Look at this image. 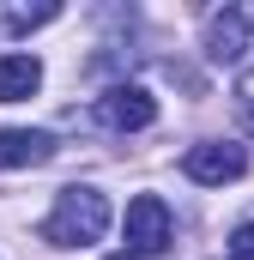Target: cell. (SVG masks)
Segmentation results:
<instances>
[{"mask_svg":"<svg viewBox=\"0 0 254 260\" xmlns=\"http://www.w3.org/2000/svg\"><path fill=\"white\" fill-rule=\"evenodd\" d=\"M103 230H109V200L97 194V188H61L49 224H43V242H55V248H85V242H97Z\"/></svg>","mask_w":254,"mask_h":260,"instance_id":"cell-1","label":"cell"},{"mask_svg":"<svg viewBox=\"0 0 254 260\" xmlns=\"http://www.w3.org/2000/svg\"><path fill=\"white\" fill-rule=\"evenodd\" d=\"M242 170H248V151L230 145V139H200V145H188V157H182V176L200 182V188H224Z\"/></svg>","mask_w":254,"mask_h":260,"instance_id":"cell-2","label":"cell"},{"mask_svg":"<svg viewBox=\"0 0 254 260\" xmlns=\"http://www.w3.org/2000/svg\"><path fill=\"white\" fill-rule=\"evenodd\" d=\"M170 236H176V224H170V206L157 194H139L127 200V254H164L170 248Z\"/></svg>","mask_w":254,"mask_h":260,"instance_id":"cell-3","label":"cell"},{"mask_svg":"<svg viewBox=\"0 0 254 260\" xmlns=\"http://www.w3.org/2000/svg\"><path fill=\"white\" fill-rule=\"evenodd\" d=\"M97 121L115 133H139L157 121V97L145 91V85H115V91H103L97 97Z\"/></svg>","mask_w":254,"mask_h":260,"instance_id":"cell-4","label":"cell"},{"mask_svg":"<svg viewBox=\"0 0 254 260\" xmlns=\"http://www.w3.org/2000/svg\"><path fill=\"white\" fill-rule=\"evenodd\" d=\"M55 157V133L43 127H6L0 133V170H37Z\"/></svg>","mask_w":254,"mask_h":260,"instance_id":"cell-5","label":"cell"},{"mask_svg":"<svg viewBox=\"0 0 254 260\" xmlns=\"http://www.w3.org/2000/svg\"><path fill=\"white\" fill-rule=\"evenodd\" d=\"M43 85V61L37 55H0V103H24Z\"/></svg>","mask_w":254,"mask_h":260,"instance_id":"cell-6","label":"cell"},{"mask_svg":"<svg viewBox=\"0 0 254 260\" xmlns=\"http://www.w3.org/2000/svg\"><path fill=\"white\" fill-rule=\"evenodd\" d=\"M206 43H212V61H236L242 49H248V12H212V30H206Z\"/></svg>","mask_w":254,"mask_h":260,"instance_id":"cell-7","label":"cell"},{"mask_svg":"<svg viewBox=\"0 0 254 260\" xmlns=\"http://www.w3.org/2000/svg\"><path fill=\"white\" fill-rule=\"evenodd\" d=\"M55 18H61V6H37V12H12L6 24L12 30H30V24H55Z\"/></svg>","mask_w":254,"mask_h":260,"instance_id":"cell-8","label":"cell"},{"mask_svg":"<svg viewBox=\"0 0 254 260\" xmlns=\"http://www.w3.org/2000/svg\"><path fill=\"white\" fill-rule=\"evenodd\" d=\"M230 260H254V224H236V236H230Z\"/></svg>","mask_w":254,"mask_h":260,"instance_id":"cell-9","label":"cell"},{"mask_svg":"<svg viewBox=\"0 0 254 260\" xmlns=\"http://www.w3.org/2000/svg\"><path fill=\"white\" fill-rule=\"evenodd\" d=\"M236 97H242V109H248V127H254V73L242 79V85H236Z\"/></svg>","mask_w":254,"mask_h":260,"instance_id":"cell-10","label":"cell"},{"mask_svg":"<svg viewBox=\"0 0 254 260\" xmlns=\"http://www.w3.org/2000/svg\"><path fill=\"white\" fill-rule=\"evenodd\" d=\"M109 260H133V254H109Z\"/></svg>","mask_w":254,"mask_h":260,"instance_id":"cell-11","label":"cell"}]
</instances>
